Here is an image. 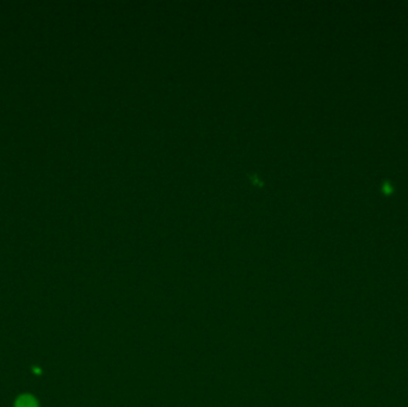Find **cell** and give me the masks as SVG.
Listing matches in <instances>:
<instances>
[{
    "label": "cell",
    "mask_w": 408,
    "mask_h": 407,
    "mask_svg": "<svg viewBox=\"0 0 408 407\" xmlns=\"http://www.w3.org/2000/svg\"><path fill=\"white\" fill-rule=\"evenodd\" d=\"M16 407H37V402L30 396H23L16 402Z\"/></svg>",
    "instance_id": "cell-1"
}]
</instances>
